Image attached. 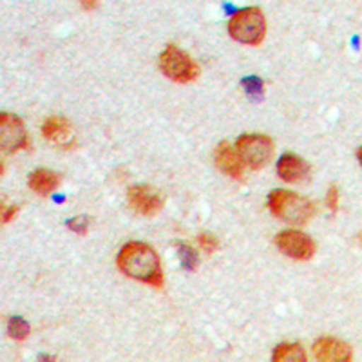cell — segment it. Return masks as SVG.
Masks as SVG:
<instances>
[{
	"instance_id": "obj_17",
	"label": "cell",
	"mask_w": 362,
	"mask_h": 362,
	"mask_svg": "<svg viewBox=\"0 0 362 362\" xmlns=\"http://www.w3.org/2000/svg\"><path fill=\"white\" fill-rule=\"evenodd\" d=\"M177 255H180L181 267L189 272H196L199 267V257L192 247L189 245H177Z\"/></svg>"
},
{
	"instance_id": "obj_4",
	"label": "cell",
	"mask_w": 362,
	"mask_h": 362,
	"mask_svg": "<svg viewBox=\"0 0 362 362\" xmlns=\"http://www.w3.org/2000/svg\"><path fill=\"white\" fill-rule=\"evenodd\" d=\"M160 69L176 83H189L199 76V66L177 45H167L160 54Z\"/></svg>"
},
{
	"instance_id": "obj_2",
	"label": "cell",
	"mask_w": 362,
	"mask_h": 362,
	"mask_svg": "<svg viewBox=\"0 0 362 362\" xmlns=\"http://www.w3.org/2000/svg\"><path fill=\"white\" fill-rule=\"evenodd\" d=\"M268 209L277 219L297 226L306 225L315 214V205L310 199L288 190H274L268 196Z\"/></svg>"
},
{
	"instance_id": "obj_19",
	"label": "cell",
	"mask_w": 362,
	"mask_h": 362,
	"mask_svg": "<svg viewBox=\"0 0 362 362\" xmlns=\"http://www.w3.org/2000/svg\"><path fill=\"white\" fill-rule=\"evenodd\" d=\"M198 241H199V247L203 248L205 254L212 255L216 250H218V239H216L212 234H202L198 238Z\"/></svg>"
},
{
	"instance_id": "obj_3",
	"label": "cell",
	"mask_w": 362,
	"mask_h": 362,
	"mask_svg": "<svg viewBox=\"0 0 362 362\" xmlns=\"http://www.w3.org/2000/svg\"><path fill=\"white\" fill-rule=\"evenodd\" d=\"M228 33L235 42L245 45H261L267 37V17L261 8H245L232 15Z\"/></svg>"
},
{
	"instance_id": "obj_15",
	"label": "cell",
	"mask_w": 362,
	"mask_h": 362,
	"mask_svg": "<svg viewBox=\"0 0 362 362\" xmlns=\"http://www.w3.org/2000/svg\"><path fill=\"white\" fill-rule=\"evenodd\" d=\"M31 334V326L22 317H11L8 321V335L15 341H25Z\"/></svg>"
},
{
	"instance_id": "obj_9",
	"label": "cell",
	"mask_w": 362,
	"mask_h": 362,
	"mask_svg": "<svg viewBox=\"0 0 362 362\" xmlns=\"http://www.w3.org/2000/svg\"><path fill=\"white\" fill-rule=\"evenodd\" d=\"M313 355L321 362H350L354 358V350L348 342L322 337L313 344Z\"/></svg>"
},
{
	"instance_id": "obj_20",
	"label": "cell",
	"mask_w": 362,
	"mask_h": 362,
	"mask_svg": "<svg viewBox=\"0 0 362 362\" xmlns=\"http://www.w3.org/2000/svg\"><path fill=\"white\" fill-rule=\"evenodd\" d=\"M339 202H341V192H339V187L332 185L329 187L328 194H326V205L329 206V210H332L334 214H337Z\"/></svg>"
},
{
	"instance_id": "obj_7",
	"label": "cell",
	"mask_w": 362,
	"mask_h": 362,
	"mask_svg": "<svg viewBox=\"0 0 362 362\" xmlns=\"http://www.w3.org/2000/svg\"><path fill=\"white\" fill-rule=\"evenodd\" d=\"M276 245L283 254L297 261H310L315 255V243L299 230H284L276 235Z\"/></svg>"
},
{
	"instance_id": "obj_13",
	"label": "cell",
	"mask_w": 362,
	"mask_h": 362,
	"mask_svg": "<svg viewBox=\"0 0 362 362\" xmlns=\"http://www.w3.org/2000/svg\"><path fill=\"white\" fill-rule=\"evenodd\" d=\"M60 181H62L60 174L51 173V170L45 169H38L29 176V189L45 198V196H49V194H53L57 190V187L60 185Z\"/></svg>"
},
{
	"instance_id": "obj_16",
	"label": "cell",
	"mask_w": 362,
	"mask_h": 362,
	"mask_svg": "<svg viewBox=\"0 0 362 362\" xmlns=\"http://www.w3.org/2000/svg\"><path fill=\"white\" fill-rule=\"evenodd\" d=\"M241 86H243L248 98L254 100V102H259L264 98V82L259 76H247V78H243Z\"/></svg>"
},
{
	"instance_id": "obj_8",
	"label": "cell",
	"mask_w": 362,
	"mask_h": 362,
	"mask_svg": "<svg viewBox=\"0 0 362 362\" xmlns=\"http://www.w3.org/2000/svg\"><path fill=\"white\" fill-rule=\"evenodd\" d=\"M127 202L138 214L147 218L160 214L165 205L163 196L147 185H132L127 190Z\"/></svg>"
},
{
	"instance_id": "obj_18",
	"label": "cell",
	"mask_w": 362,
	"mask_h": 362,
	"mask_svg": "<svg viewBox=\"0 0 362 362\" xmlns=\"http://www.w3.org/2000/svg\"><path fill=\"white\" fill-rule=\"evenodd\" d=\"M66 225H67V228H69V230L74 232V234L87 235V234H89L90 219L87 218V216H78V218L69 219V221H67Z\"/></svg>"
},
{
	"instance_id": "obj_1",
	"label": "cell",
	"mask_w": 362,
	"mask_h": 362,
	"mask_svg": "<svg viewBox=\"0 0 362 362\" xmlns=\"http://www.w3.org/2000/svg\"><path fill=\"white\" fill-rule=\"evenodd\" d=\"M116 263H118L119 272L131 279L140 281L148 286H156V288L165 286L160 255L151 245L131 241L119 250Z\"/></svg>"
},
{
	"instance_id": "obj_5",
	"label": "cell",
	"mask_w": 362,
	"mask_h": 362,
	"mask_svg": "<svg viewBox=\"0 0 362 362\" xmlns=\"http://www.w3.org/2000/svg\"><path fill=\"white\" fill-rule=\"evenodd\" d=\"M235 151L241 161H245L252 169L259 170L264 165L270 163L274 156V144L264 134H243L239 136Z\"/></svg>"
},
{
	"instance_id": "obj_10",
	"label": "cell",
	"mask_w": 362,
	"mask_h": 362,
	"mask_svg": "<svg viewBox=\"0 0 362 362\" xmlns=\"http://www.w3.org/2000/svg\"><path fill=\"white\" fill-rule=\"evenodd\" d=\"M216 167L232 180H243V161L228 141H221L214 151Z\"/></svg>"
},
{
	"instance_id": "obj_11",
	"label": "cell",
	"mask_w": 362,
	"mask_h": 362,
	"mask_svg": "<svg viewBox=\"0 0 362 362\" xmlns=\"http://www.w3.org/2000/svg\"><path fill=\"white\" fill-rule=\"evenodd\" d=\"M42 136L53 145H57L60 148H66V151L76 147V141H74L73 129H71L69 122L64 118H58V116L49 118L45 122L44 127H42Z\"/></svg>"
},
{
	"instance_id": "obj_14",
	"label": "cell",
	"mask_w": 362,
	"mask_h": 362,
	"mask_svg": "<svg viewBox=\"0 0 362 362\" xmlns=\"http://www.w3.org/2000/svg\"><path fill=\"white\" fill-rule=\"evenodd\" d=\"M274 362H306V351L303 350L300 344H279L274 350V357H272Z\"/></svg>"
},
{
	"instance_id": "obj_21",
	"label": "cell",
	"mask_w": 362,
	"mask_h": 362,
	"mask_svg": "<svg viewBox=\"0 0 362 362\" xmlns=\"http://www.w3.org/2000/svg\"><path fill=\"white\" fill-rule=\"evenodd\" d=\"M18 210H21V206H9V209H4V214H2V223H4V225L11 223L13 218L18 214Z\"/></svg>"
},
{
	"instance_id": "obj_12",
	"label": "cell",
	"mask_w": 362,
	"mask_h": 362,
	"mask_svg": "<svg viewBox=\"0 0 362 362\" xmlns=\"http://www.w3.org/2000/svg\"><path fill=\"white\" fill-rule=\"evenodd\" d=\"M277 174L286 183H300V181L308 180L312 174V167L296 154H284L277 161Z\"/></svg>"
},
{
	"instance_id": "obj_22",
	"label": "cell",
	"mask_w": 362,
	"mask_h": 362,
	"mask_svg": "<svg viewBox=\"0 0 362 362\" xmlns=\"http://www.w3.org/2000/svg\"><path fill=\"white\" fill-rule=\"evenodd\" d=\"M80 6H82L83 9H87V11H90V9L98 8V2H93V0H89V2H87V0H83V2H80Z\"/></svg>"
},
{
	"instance_id": "obj_6",
	"label": "cell",
	"mask_w": 362,
	"mask_h": 362,
	"mask_svg": "<svg viewBox=\"0 0 362 362\" xmlns=\"http://www.w3.org/2000/svg\"><path fill=\"white\" fill-rule=\"evenodd\" d=\"M0 145L6 154L31 148L24 122L15 115H8V112L0 115Z\"/></svg>"
}]
</instances>
